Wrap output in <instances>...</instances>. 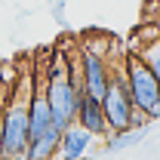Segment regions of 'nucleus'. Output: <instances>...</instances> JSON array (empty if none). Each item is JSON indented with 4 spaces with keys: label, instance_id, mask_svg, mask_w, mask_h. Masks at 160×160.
Here are the masks:
<instances>
[{
    "label": "nucleus",
    "instance_id": "nucleus-7",
    "mask_svg": "<svg viewBox=\"0 0 160 160\" xmlns=\"http://www.w3.org/2000/svg\"><path fill=\"white\" fill-rule=\"evenodd\" d=\"M92 136L86 129H80L77 123L62 129V142H59V160H89V148H92Z\"/></svg>",
    "mask_w": 160,
    "mask_h": 160
},
{
    "label": "nucleus",
    "instance_id": "nucleus-8",
    "mask_svg": "<svg viewBox=\"0 0 160 160\" xmlns=\"http://www.w3.org/2000/svg\"><path fill=\"white\" fill-rule=\"evenodd\" d=\"M148 139V126H132V129H120L111 132L108 139L102 142V154H120V151H129Z\"/></svg>",
    "mask_w": 160,
    "mask_h": 160
},
{
    "label": "nucleus",
    "instance_id": "nucleus-6",
    "mask_svg": "<svg viewBox=\"0 0 160 160\" xmlns=\"http://www.w3.org/2000/svg\"><path fill=\"white\" fill-rule=\"evenodd\" d=\"M74 123H77L80 129H86L96 142H105L108 136H111L108 120H105V111H102V102L92 99V96H86V92L77 96V114H74Z\"/></svg>",
    "mask_w": 160,
    "mask_h": 160
},
{
    "label": "nucleus",
    "instance_id": "nucleus-11",
    "mask_svg": "<svg viewBox=\"0 0 160 160\" xmlns=\"http://www.w3.org/2000/svg\"><path fill=\"white\" fill-rule=\"evenodd\" d=\"M0 136H3V111H0Z\"/></svg>",
    "mask_w": 160,
    "mask_h": 160
},
{
    "label": "nucleus",
    "instance_id": "nucleus-9",
    "mask_svg": "<svg viewBox=\"0 0 160 160\" xmlns=\"http://www.w3.org/2000/svg\"><path fill=\"white\" fill-rule=\"evenodd\" d=\"M142 59V65L151 71V77L157 80V86H160V37H154V40H148V43H142V49L136 52Z\"/></svg>",
    "mask_w": 160,
    "mask_h": 160
},
{
    "label": "nucleus",
    "instance_id": "nucleus-10",
    "mask_svg": "<svg viewBox=\"0 0 160 160\" xmlns=\"http://www.w3.org/2000/svg\"><path fill=\"white\" fill-rule=\"evenodd\" d=\"M65 6H68L65 0H52V3H49V16L59 22V25H65Z\"/></svg>",
    "mask_w": 160,
    "mask_h": 160
},
{
    "label": "nucleus",
    "instance_id": "nucleus-4",
    "mask_svg": "<svg viewBox=\"0 0 160 160\" xmlns=\"http://www.w3.org/2000/svg\"><path fill=\"white\" fill-rule=\"evenodd\" d=\"M102 111H105V120H108V129L111 132H120V129H132V120H136V105H132V96H129V86L123 80V71L120 65H114V77H111V86L105 89L102 96Z\"/></svg>",
    "mask_w": 160,
    "mask_h": 160
},
{
    "label": "nucleus",
    "instance_id": "nucleus-2",
    "mask_svg": "<svg viewBox=\"0 0 160 160\" xmlns=\"http://www.w3.org/2000/svg\"><path fill=\"white\" fill-rule=\"evenodd\" d=\"M43 99L49 105V114H52V123L65 129L74 123V114H77V96H80V86H77V59L71 62H56V68L46 74L43 80Z\"/></svg>",
    "mask_w": 160,
    "mask_h": 160
},
{
    "label": "nucleus",
    "instance_id": "nucleus-5",
    "mask_svg": "<svg viewBox=\"0 0 160 160\" xmlns=\"http://www.w3.org/2000/svg\"><path fill=\"white\" fill-rule=\"evenodd\" d=\"M111 77H114L111 56H102V52L86 49V46L77 52V86H80V92H86L92 99H102L105 89L111 86Z\"/></svg>",
    "mask_w": 160,
    "mask_h": 160
},
{
    "label": "nucleus",
    "instance_id": "nucleus-1",
    "mask_svg": "<svg viewBox=\"0 0 160 160\" xmlns=\"http://www.w3.org/2000/svg\"><path fill=\"white\" fill-rule=\"evenodd\" d=\"M37 86L22 77L9 86V96L3 105V136H0V160H25L28 154V102Z\"/></svg>",
    "mask_w": 160,
    "mask_h": 160
},
{
    "label": "nucleus",
    "instance_id": "nucleus-3",
    "mask_svg": "<svg viewBox=\"0 0 160 160\" xmlns=\"http://www.w3.org/2000/svg\"><path fill=\"white\" fill-rule=\"evenodd\" d=\"M120 71H123V80H126V86H129V96H132L136 111H142L145 117L151 120V111L157 108V102H160L157 80L151 77V71H148V68L142 65V59L132 56V52H126V56L120 59Z\"/></svg>",
    "mask_w": 160,
    "mask_h": 160
}]
</instances>
